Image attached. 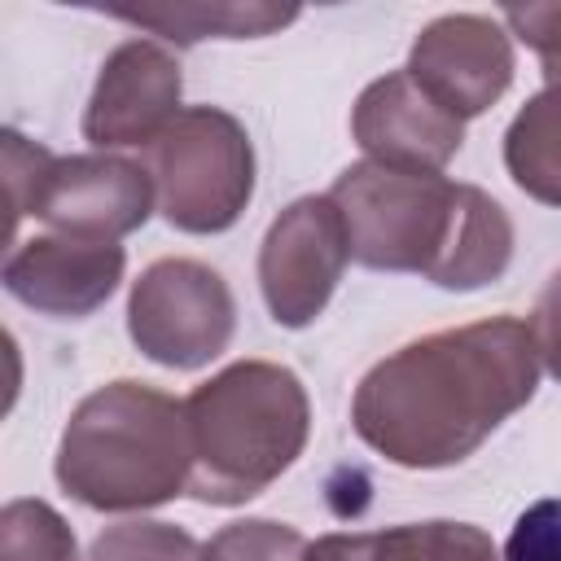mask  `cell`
Segmentation results:
<instances>
[{
    "mask_svg": "<svg viewBox=\"0 0 561 561\" xmlns=\"http://www.w3.org/2000/svg\"><path fill=\"white\" fill-rule=\"evenodd\" d=\"M539 368L530 324L517 316L438 329L364 373L351 425L399 469H447L535 399Z\"/></svg>",
    "mask_w": 561,
    "mask_h": 561,
    "instance_id": "cell-1",
    "label": "cell"
},
{
    "mask_svg": "<svg viewBox=\"0 0 561 561\" xmlns=\"http://www.w3.org/2000/svg\"><path fill=\"white\" fill-rule=\"evenodd\" d=\"M237 329L228 280L197 259L149 263L127 298V333L136 351L162 368L193 373L219 359Z\"/></svg>",
    "mask_w": 561,
    "mask_h": 561,
    "instance_id": "cell-6",
    "label": "cell"
},
{
    "mask_svg": "<svg viewBox=\"0 0 561 561\" xmlns=\"http://www.w3.org/2000/svg\"><path fill=\"white\" fill-rule=\"evenodd\" d=\"M83 561H202V543L184 526L131 517V522L105 526L92 539Z\"/></svg>",
    "mask_w": 561,
    "mask_h": 561,
    "instance_id": "cell-17",
    "label": "cell"
},
{
    "mask_svg": "<svg viewBox=\"0 0 561 561\" xmlns=\"http://www.w3.org/2000/svg\"><path fill=\"white\" fill-rule=\"evenodd\" d=\"M526 324H530V337H535V351H539L543 373L561 381V272L548 276V285L539 289L535 311H530Z\"/></svg>",
    "mask_w": 561,
    "mask_h": 561,
    "instance_id": "cell-22",
    "label": "cell"
},
{
    "mask_svg": "<svg viewBox=\"0 0 561 561\" xmlns=\"http://www.w3.org/2000/svg\"><path fill=\"white\" fill-rule=\"evenodd\" d=\"M127 267V250L118 241L92 237H31L4 259V289L31 311L79 320L110 302Z\"/></svg>",
    "mask_w": 561,
    "mask_h": 561,
    "instance_id": "cell-12",
    "label": "cell"
},
{
    "mask_svg": "<svg viewBox=\"0 0 561 561\" xmlns=\"http://www.w3.org/2000/svg\"><path fill=\"white\" fill-rule=\"evenodd\" d=\"M0 561H79V543L53 504L9 500L0 508Z\"/></svg>",
    "mask_w": 561,
    "mask_h": 561,
    "instance_id": "cell-16",
    "label": "cell"
},
{
    "mask_svg": "<svg viewBox=\"0 0 561 561\" xmlns=\"http://www.w3.org/2000/svg\"><path fill=\"white\" fill-rule=\"evenodd\" d=\"M504 167L526 197L561 206V83H548L513 114L504 131Z\"/></svg>",
    "mask_w": 561,
    "mask_h": 561,
    "instance_id": "cell-14",
    "label": "cell"
},
{
    "mask_svg": "<svg viewBox=\"0 0 561 561\" xmlns=\"http://www.w3.org/2000/svg\"><path fill=\"white\" fill-rule=\"evenodd\" d=\"M158 210L171 228L210 237L228 232L254 197L250 131L219 105H188L145 149Z\"/></svg>",
    "mask_w": 561,
    "mask_h": 561,
    "instance_id": "cell-5",
    "label": "cell"
},
{
    "mask_svg": "<svg viewBox=\"0 0 561 561\" xmlns=\"http://www.w3.org/2000/svg\"><path fill=\"white\" fill-rule=\"evenodd\" d=\"M193 473L188 495L197 504H245L267 491L307 447L311 403L294 368L272 359H237L188 399Z\"/></svg>",
    "mask_w": 561,
    "mask_h": 561,
    "instance_id": "cell-3",
    "label": "cell"
},
{
    "mask_svg": "<svg viewBox=\"0 0 561 561\" xmlns=\"http://www.w3.org/2000/svg\"><path fill=\"white\" fill-rule=\"evenodd\" d=\"M307 539L272 517H245L202 543V561H302Z\"/></svg>",
    "mask_w": 561,
    "mask_h": 561,
    "instance_id": "cell-18",
    "label": "cell"
},
{
    "mask_svg": "<svg viewBox=\"0 0 561 561\" xmlns=\"http://www.w3.org/2000/svg\"><path fill=\"white\" fill-rule=\"evenodd\" d=\"M158 206L149 167L92 149L53 158L39 193L31 202V215L44 219L53 232L66 237H92V241H118L136 232Z\"/></svg>",
    "mask_w": 561,
    "mask_h": 561,
    "instance_id": "cell-8",
    "label": "cell"
},
{
    "mask_svg": "<svg viewBox=\"0 0 561 561\" xmlns=\"http://www.w3.org/2000/svg\"><path fill=\"white\" fill-rule=\"evenodd\" d=\"M351 136L368 162L443 175V167L465 145V123L447 114L408 70H390L359 92L351 110Z\"/></svg>",
    "mask_w": 561,
    "mask_h": 561,
    "instance_id": "cell-11",
    "label": "cell"
},
{
    "mask_svg": "<svg viewBox=\"0 0 561 561\" xmlns=\"http://www.w3.org/2000/svg\"><path fill=\"white\" fill-rule=\"evenodd\" d=\"M114 18L153 31L171 44H197V39H259L298 18L294 4H167V9H114Z\"/></svg>",
    "mask_w": 561,
    "mask_h": 561,
    "instance_id": "cell-15",
    "label": "cell"
},
{
    "mask_svg": "<svg viewBox=\"0 0 561 561\" xmlns=\"http://www.w3.org/2000/svg\"><path fill=\"white\" fill-rule=\"evenodd\" d=\"M508 35L530 44L543 61V79L561 83V4H508L504 13Z\"/></svg>",
    "mask_w": 561,
    "mask_h": 561,
    "instance_id": "cell-21",
    "label": "cell"
},
{
    "mask_svg": "<svg viewBox=\"0 0 561 561\" xmlns=\"http://www.w3.org/2000/svg\"><path fill=\"white\" fill-rule=\"evenodd\" d=\"M333 206L342 210L351 259L373 272H421L438 285L473 184H456L438 171H399L381 162H351L333 188Z\"/></svg>",
    "mask_w": 561,
    "mask_h": 561,
    "instance_id": "cell-4",
    "label": "cell"
},
{
    "mask_svg": "<svg viewBox=\"0 0 561 561\" xmlns=\"http://www.w3.org/2000/svg\"><path fill=\"white\" fill-rule=\"evenodd\" d=\"M184 75L167 44L158 39H123L96 75V88L83 110V140L92 149H149L180 118Z\"/></svg>",
    "mask_w": 561,
    "mask_h": 561,
    "instance_id": "cell-10",
    "label": "cell"
},
{
    "mask_svg": "<svg viewBox=\"0 0 561 561\" xmlns=\"http://www.w3.org/2000/svg\"><path fill=\"white\" fill-rule=\"evenodd\" d=\"M351 263V237L333 197L289 202L259 245V289L280 329H307Z\"/></svg>",
    "mask_w": 561,
    "mask_h": 561,
    "instance_id": "cell-7",
    "label": "cell"
},
{
    "mask_svg": "<svg viewBox=\"0 0 561 561\" xmlns=\"http://www.w3.org/2000/svg\"><path fill=\"white\" fill-rule=\"evenodd\" d=\"M302 561H500L491 535L469 522H403L386 530L324 535Z\"/></svg>",
    "mask_w": 561,
    "mask_h": 561,
    "instance_id": "cell-13",
    "label": "cell"
},
{
    "mask_svg": "<svg viewBox=\"0 0 561 561\" xmlns=\"http://www.w3.org/2000/svg\"><path fill=\"white\" fill-rule=\"evenodd\" d=\"M504 561H561V500H535L513 522Z\"/></svg>",
    "mask_w": 561,
    "mask_h": 561,
    "instance_id": "cell-20",
    "label": "cell"
},
{
    "mask_svg": "<svg viewBox=\"0 0 561 561\" xmlns=\"http://www.w3.org/2000/svg\"><path fill=\"white\" fill-rule=\"evenodd\" d=\"M0 149H4L9 237H13V232H18V224L31 215V202H35V193H39V180H44V171H48V162H53L57 153H48L44 145L26 140V136H22V131H13V127H4V136H0Z\"/></svg>",
    "mask_w": 561,
    "mask_h": 561,
    "instance_id": "cell-19",
    "label": "cell"
},
{
    "mask_svg": "<svg viewBox=\"0 0 561 561\" xmlns=\"http://www.w3.org/2000/svg\"><path fill=\"white\" fill-rule=\"evenodd\" d=\"M460 123L486 114L513 83V35L486 13H443L412 39L403 66Z\"/></svg>",
    "mask_w": 561,
    "mask_h": 561,
    "instance_id": "cell-9",
    "label": "cell"
},
{
    "mask_svg": "<svg viewBox=\"0 0 561 561\" xmlns=\"http://www.w3.org/2000/svg\"><path fill=\"white\" fill-rule=\"evenodd\" d=\"M193 443L184 399L149 381H110L66 421L57 482L96 513H145L188 495Z\"/></svg>",
    "mask_w": 561,
    "mask_h": 561,
    "instance_id": "cell-2",
    "label": "cell"
}]
</instances>
